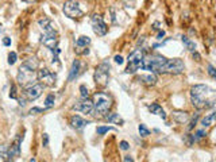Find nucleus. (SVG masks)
<instances>
[{"mask_svg":"<svg viewBox=\"0 0 216 162\" xmlns=\"http://www.w3.org/2000/svg\"><path fill=\"white\" fill-rule=\"evenodd\" d=\"M91 43V38L89 36H80L79 39H77V42H76V46H77V50H80V49H87V46Z\"/></svg>","mask_w":216,"mask_h":162,"instance_id":"22","label":"nucleus"},{"mask_svg":"<svg viewBox=\"0 0 216 162\" xmlns=\"http://www.w3.org/2000/svg\"><path fill=\"white\" fill-rule=\"evenodd\" d=\"M167 58H165L163 56H159V54H150V56L143 57L142 60V66L140 68L143 70H150L151 73H161L162 66L165 65Z\"/></svg>","mask_w":216,"mask_h":162,"instance_id":"3","label":"nucleus"},{"mask_svg":"<svg viewBox=\"0 0 216 162\" xmlns=\"http://www.w3.org/2000/svg\"><path fill=\"white\" fill-rule=\"evenodd\" d=\"M37 68H38V61L37 58H30L26 60L19 68V73H18V83L20 85H26L34 81L37 77Z\"/></svg>","mask_w":216,"mask_h":162,"instance_id":"2","label":"nucleus"},{"mask_svg":"<svg viewBox=\"0 0 216 162\" xmlns=\"http://www.w3.org/2000/svg\"><path fill=\"white\" fill-rule=\"evenodd\" d=\"M163 35H165V31H159V32H158V39H162Z\"/></svg>","mask_w":216,"mask_h":162,"instance_id":"42","label":"nucleus"},{"mask_svg":"<svg viewBox=\"0 0 216 162\" xmlns=\"http://www.w3.org/2000/svg\"><path fill=\"white\" fill-rule=\"evenodd\" d=\"M39 26L45 30V32H51L54 31V26H53V22L47 18H43V19H39Z\"/></svg>","mask_w":216,"mask_h":162,"instance_id":"20","label":"nucleus"},{"mask_svg":"<svg viewBox=\"0 0 216 162\" xmlns=\"http://www.w3.org/2000/svg\"><path fill=\"white\" fill-rule=\"evenodd\" d=\"M16 60H18V54L15 53V51H11V53L8 54V64L14 65L15 62H16Z\"/></svg>","mask_w":216,"mask_h":162,"instance_id":"28","label":"nucleus"},{"mask_svg":"<svg viewBox=\"0 0 216 162\" xmlns=\"http://www.w3.org/2000/svg\"><path fill=\"white\" fill-rule=\"evenodd\" d=\"M92 28H93V32L99 36H104L108 31V27L106 24V22L103 20V18L100 15H93L92 16Z\"/></svg>","mask_w":216,"mask_h":162,"instance_id":"10","label":"nucleus"},{"mask_svg":"<svg viewBox=\"0 0 216 162\" xmlns=\"http://www.w3.org/2000/svg\"><path fill=\"white\" fill-rule=\"evenodd\" d=\"M37 79L41 81L42 85H46V87H53L55 84V80H57V76L54 73H51L49 69L43 68V69H39L37 72Z\"/></svg>","mask_w":216,"mask_h":162,"instance_id":"9","label":"nucleus"},{"mask_svg":"<svg viewBox=\"0 0 216 162\" xmlns=\"http://www.w3.org/2000/svg\"><path fill=\"white\" fill-rule=\"evenodd\" d=\"M0 157H3L7 162H10V154H8V147L4 146V145H0Z\"/></svg>","mask_w":216,"mask_h":162,"instance_id":"25","label":"nucleus"},{"mask_svg":"<svg viewBox=\"0 0 216 162\" xmlns=\"http://www.w3.org/2000/svg\"><path fill=\"white\" fill-rule=\"evenodd\" d=\"M193 58H196V61H200V54L195 51V53H193Z\"/></svg>","mask_w":216,"mask_h":162,"instance_id":"41","label":"nucleus"},{"mask_svg":"<svg viewBox=\"0 0 216 162\" xmlns=\"http://www.w3.org/2000/svg\"><path fill=\"white\" fill-rule=\"evenodd\" d=\"M138 130H139V134L142 135V137H147V135H150V131H149V128L145 126V124H139V126H138Z\"/></svg>","mask_w":216,"mask_h":162,"instance_id":"27","label":"nucleus"},{"mask_svg":"<svg viewBox=\"0 0 216 162\" xmlns=\"http://www.w3.org/2000/svg\"><path fill=\"white\" fill-rule=\"evenodd\" d=\"M42 142H43V146H45V147L49 145V135H47V134H43V139H42Z\"/></svg>","mask_w":216,"mask_h":162,"instance_id":"36","label":"nucleus"},{"mask_svg":"<svg viewBox=\"0 0 216 162\" xmlns=\"http://www.w3.org/2000/svg\"><path fill=\"white\" fill-rule=\"evenodd\" d=\"M93 79H95V83L97 84V85L106 87L108 84V80H110V65L106 64V62L100 64L95 70Z\"/></svg>","mask_w":216,"mask_h":162,"instance_id":"6","label":"nucleus"},{"mask_svg":"<svg viewBox=\"0 0 216 162\" xmlns=\"http://www.w3.org/2000/svg\"><path fill=\"white\" fill-rule=\"evenodd\" d=\"M70 124H72V127L76 128V130H81V128H84L85 126H87L88 122L84 120L83 117L79 116V115H74V116L70 117Z\"/></svg>","mask_w":216,"mask_h":162,"instance_id":"14","label":"nucleus"},{"mask_svg":"<svg viewBox=\"0 0 216 162\" xmlns=\"http://www.w3.org/2000/svg\"><path fill=\"white\" fill-rule=\"evenodd\" d=\"M62 11L64 14L70 19H76V18L83 16V10L80 8L79 2L76 0H68V2L64 3V7H62Z\"/></svg>","mask_w":216,"mask_h":162,"instance_id":"7","label":"nucleus"},{"mask_svg":"<svg viewBox=\"0 0 216 162\" xmlns=\"http://www.w3.org/2000/svg\"><path fill=\"white\" fill-rule=\"evenodd\" d=\"M43 92V85L42 84H32V85H28L26 88V91L23 92L24 93V97L26 100L28 101H32V100H37Z\"/></svg>","mask_w":216,"mask_h":162,"instance_id":"11","label":"nucleus"},{"mask_svg":"<svg viewBox=\"0 0 216 162\" xmlns=\"http://www.w3.org/2000/svg\"><path fill=\"white\" fill-rule=\"evenodd\" d=\"M196 120H197V115H196V116H195V117H193V119H192L191 124H189V126H188V130H192V128H193V126H195V124H196Z\"/></svg>","mask_w":216,"mask_h":162,"instance_id":"37","label":"nucleus"},{"mask_svg":"<svg viewBox=\"0 0 216 162\" xmlns=\"http://www.w3.org/2000/svg\"><path fill=\"white\" fill-rule=\"evenodd\" d=\"M182 42H184V45L187 46V49L189 50V51H192V53H195L196 51V45H195V42H192L191 39L188 38V36H182Z\"/></svg>","mask_w":216,"mask_h":162,"instance_id":"24","label":"nucleus"},{"mask_svg":"<svg viewBox=\"0 0 216 162\" xmlns=\"http://www.w3.org/2000/svg\"><path fill=\"white\" fill-rule=\"evenodd\" d=\"M10 97H11V99H16V87H15V85H12V87H11Z\"/></svg>","mask_w":216,"mask_h":162,"instance_id":"33","label":"nucleus"},{"mask_svg":"<svg viewBox=\"0 0 216 162\" xmlns=\"http://www.w3.org/2000/svg\"><path fill=\"white\" fill-rule=\"evenodd\" d=\"M123 161H124V162H135V161H134V160H132V158L130 157V156H126V157H124V160H123Z\"/></svg>","mask_w":216,"mask_h":162,"instance_id":"40","label":"nucleus"},{"mask_svg":"<svg viewBox=\"0 0 216 162\" xmlns=\"http://www.w3.org/2000/svg\"><path fill=\"white\" fill-rule=\"evenodd\" d=\"M41 42L43 43L47 49L54 50L57 49V43H58V38H57V32L51 31V32H45V35H42Z\"/></svg>","mask_w":216,"mask_h":162,"instance_id":"13","label":"nucleus"},{"mask_svg":"<svg viewBox=\"0 0 216 162\" xmlns=\"http://www.w3.org/2000/svg\"><path fill=\"white\" fill-rule=\"evenodd\" d=\"M149 108V111H150L151 113H154V115H158L159 117H162V119H166V113L165 111L162 109V107L157 104V103H153V104H150L147 107Z\"/></svg>","mask_w":216,"mask_h":162,"instance_id":"17","label":"nucleus"},{"mask_svg":"<svg viewBox=\"0 0 216 162\" xmlns=\"http://www.w3.org/2000/svg\"><path fill=\"white\" fill-rule=\"evenodd\" d=\"M111 130H114V128L112 127H107V126H102V127H97V134L103 135V134H106V132L111 131Z\"/></svg>","mask_w":216,"mask_h":162,"instance_id":"29","label":"nucleus"},{"mask_svg":"<svg viewBox=\"0 0 216 162\" xmlns=\"http://www.w3.org/2000/svg\"><path fill=\"white\" fill-rule=\"evenodd\" d=\"M173 119L177 122V123H185L188 119H189V115L187 112H180V111H176L173 112Z\"/></svg>","mask_w":216,"mask_h":162,"instance_id":"23","label":"nucleus"},{"mask_svg":"<svg viewBox=\"0 0 216 162\" xmlns=\"http://www.w3.org/2000/svg\"><path fill=\"white\" fill-rule=\"evenodd\" d=\"M191 101L197 109L211 108L216 103V93L208 85L199 84L191 88Z\"/></svg>","mask_w":216,"mask_h":162,"instance_id":"1","label":"nucleus"},{"mask_svg":"<svg viewBox=\"0 0 216 162\" xmlns=\"http://www.w3.org/2000/svg\"><path fill=\"white\" fill-rule=\"evenodd\" d=\"M8 154H10V157H19V154H20V137H18L14 141V143L8 149Z\"/></svg>","mask_w":216,"mask_h":162,"instance_id":"15","label":"nucleus"},{"mask_svg":"<svg viewBox=\"0 0 216 162\" xmlns=\"http://www.w3.org/2000/svg\"><path fill=\"white\" fill-rule=\"evenodd\" d=\"M53 105H54V95L50 93V95H47L46 100H45V107L46 108H51Z\"/></svg>","mask_w":216,"mask_h":162,"instance_id":"26","label":"nucleus"},{"mask_svg":"<svg viewBox=\"0 0 216 162\" xmlns=\"http://www.w3.org/2000/svg\"><path fill=\"white\" fill-rule=\"evenodd\" d=\"M205 135H207V134H205V131H204V130H199V131L196 132V135H195V141H199V139L204 138Z\"/></svg>","mask_w":216,"mask_h":162,"instance_id":"32","label":"nucleus"},{"mask_svg":"<svg viewBox=\"0 0 216 162\" xmlns=\"http://www.w3.org/2000/svg\"><path fill=\"white\" fill-rule=\"evenodd\" d=\"M142 60H143V51L140 49H136L132 51L127 58V68H126V73H135L138 69L142 66Z\"/></svg>","mask_w":216,"mask_h":162,"instance_id":"5","label":"nucleus"},{"mask_svg":"<svg viewBox=\"0 0 216 162\" xmlns=\"http://www.w3.org/2000/svg\"><path fill=\"white\" fill-rule=\"evenodd\" d=\"M185 69V65L180 58H173V60H166L165 65L162 66L161 73H174V75H178V73H182Z\"/></svg>","mask_w":216,"mask_h":162,"instance_id":"8","label":"nucleus"},{"mask_svg":"<svg viewBox=\"0 0 216 162\" xmlns=\"http://www.w3.org/2000/svg\"><path fill=\"white\" fill-rule=\"evenodd\" d=\"M3 45H4V46H10L11 45V38H4V39H3Z\"/></svg>","mask_w":216,"mask_h":162,"instance_id":"38","label":"nucleus"},{"mask_svg":"<svg viewBox=\"0 0 216 162\" xmlns=\"http://www.w3.org/2000/svg\"><path fill=\"white\" fill-rule=\"evenodd\" d=\"M115 62H116V64H119V65H122L123 62H124V60H123V57L120 56V54H118V56H115Z\"/></svg>","mask_w":216,"mask_h":162,"instance_id":"34","label":"nucleus"},{"mask_svg":"<svg viewBox=\"0 0 216 162\" xmlns=\"http://www.w3.org/2000/svg\"><path fill=\"white\" fill-rule=\"evenodd\" d=\"M215 123H216V108L210 113V115H207L205 117H203L201 126L203 127H210V126H212V124H215Z\"/></svg>","mask_w":216,"mask_h":162,"instance_id":"18","label":"nucleus"},{"mask_svg":"<svg viewBox=\"0 0 216 162\" xmlns=\"http://www.w3.org/2000/svg\"><path fill=\"white\" fill-rule=\"evenodd\" d=\"M72 108L74 109V111H80L83 113H87V115H89V113H92L95 111L93 101H89L88 99H83V100L77 101L76 104H73Z\"/></svg>","mask_w":216,"mask_h":162,"instance_id":"12","label":"nucleus"},{"mask_svg":"<svg viewBox=\"0 0 216 162\" xmlns=\"http://www.w3.org/2000/svg\"><path fill=\"white\" fill-rule=\"evenodd\" d=\"M120 149H122V150H128V149H130V145H128V143L126 142V141H122V142H120Z\"/></svg>","mask_w":216,"mask_h":162,"instance_id":"35","label":"nucleus"},{"mask_svg":"<svg viewBox=\"0 0 216 162\" xmlns=\"http://www.w3.org/2000/svg\"><path fill=\"white\" fill-rule=\"evenodd\" d=\"M138 81H140L142 84H145V85H155L157 84V77H155L154 75H142L138 77Z\"/></svg>","mask_w":216,"mask_h":162,"instance_id":"16","label":"nucleus"},{"mask_svg":"<svg viewBox=\"0 0 216 162\" xmlns=\"http://www.w3.org/2000/svg\"><path fill=\"white\" fill-rule=\"evenodd\" d=\"M131 2H132V0H131Z\"/></svg>","mask_w":216,"mask_h":162,"instance_id":"44","label":"nucleus"},{"mask_svg":"<svg viewBox=\"0 0 216 162\" xmlns=\"http://www.w3.org/2000/svg\"><path fill=\"white\" fill-rule=\"evenodd\" d=\"M93 107H95L96 113L106 115L110 111L111 107H112V100H111V97L107 93L97 92V93L93 95Z\"/></svg>","mask_w":216,"mask_h":162,"instance_id":"4","label":"nucleus"},{"mask_svg":"<svg viewBox=\"0 0 216 162\" xmlns=\"http://www.w3.org/2000/svg\"><path fill=\"white\" fill-rule=\"evenodd\" d=\"M79 70H80V61H79V60H74L73 64H72V68H70L68 80H69V81H73L77 76H79Z\"/></svg>","mask_w":216,"mask_h":162,"instance_id":"19","label":"nucleus"},{"mask_svg":"<svg viewBox=\"0 0 216 162\" xmlns=\"http://www.w3.org/2000/svg\"><path fill=\"white\" fill-rule=\"evenodd\" d=\"M80 93H81V97H83V99H88V95H89L88 88L85 85H81L80 87Z\"/></svg>","mask_w":216,"mask_h":162,"instance_id":"30","label":"nucleus"},{"mask_svg":"<svg viewBox=\"0 0 216 162\" xmlns=\"http://www.w3.org/2000/svg\"><path fill=\"white\" fill-rule=\"evenodd\" d=\"M208 75H210L212 79H215L216 80V68L215 66H212V65H208Z\"/></svg>","mask_w":216,"mask_h":162,"instance_id":"31","label":"nucleus"},{"mask_svg":"<svg viewBox=\"0 0 216 162\" xmlns=\"http://www.w3.org/2000/svg\"><path fill=\"white\" fill-rule=\"evenodd\" d=\"M30 162H37V160H35V158H31V160H30Z\"/></svg>","mask_w":216,"mask_h":162,"instance_id":"43","label":"nucleus"},{"mask_svg":"<svg viewBox=\"0 0 216 162\" xmlns=\"http://www.w3.org/2000/svg\"><path fill=\"white\" fill-rule=\"evenodd\" d=\"M104 117H106V120L108 122H111V123H115V124H123L124 123V120L120 117V115L119 113H108V115H104Z\"/></svg>","mask_w":216,"mask_h":162,"instance_id":"21","label":"nucleus"},{"mask_svg":"<svg viewBox=\"0 0 216 162\" xmlns=\"http://www.w3.org/2000/svg\"><path fill=\"white\" fill-rule=\"evenodd\" d=\"M37 112H42V108H31L30 109V113H37Z\"/></svg>","mask_w":216,"mask_h":162,"instance_id":"39","label":"nucleus"}]
</instances>
